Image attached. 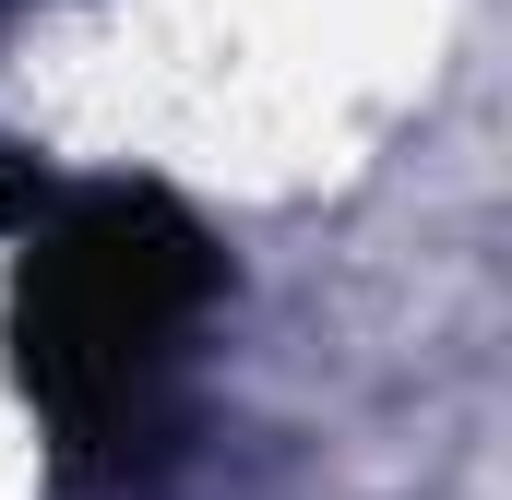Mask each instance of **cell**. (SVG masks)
<instances>
[{"label":"cell","mask_w":512,"mask_h":500,"mask_svg":"<svg viewBox=\"0 0 512 500\" xmlns=\"http://www.w3.org/2000/svg\"><path fill=\"white\" fill-rule=\"evenodd\" d=\"M36 215H48V179H36V155L0 143V239H36Z\"/></svg>","instance_id":"2"},{"label":"cell","mask_w":512,"mask_h":500,"mask_svg":"<svg viewBox=\"0 0 512 500\" xmlns=\"http://www.w3.org/2000/svg\"><path fill=\"white\" fill-rule=\"evenodd\" d=\"M215 286L227 262L167 191H84L36 215L24 286H12V358L72 453H120L155 429V393L191 322L215 310Z\"/></svg>","instance_id":"1"}]
</instances>
